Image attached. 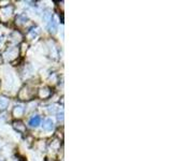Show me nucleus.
Instances as JSON below:
<instances>
[{
  "mask_svg": "<svg viewBox=\"0 0 172 161\" xmlns=\"http://www.w3.org/2000/svg\"><path fill=\"white\" fill-rule=\"evenodd\" d=\"M40 117L39 116H34L33 118H31L30 121H29V125L31 126V127H38L39 125H40Z\"/></svg>",
  "mask_w": 172,
  "mask_h": 161,
  "instance_id": "f257e3e1",
  "label": "nucleus"
},
{
  "mask_svg": "<svg viewBox=\"0 0 172 161\" xmlns=\"http://www.w3.org/2000/svg\"><path fill=\"white\" fill-rule=\"evenodd\" d=\"M53 127H54L53 121H52L51 119H46L45 123H44V125H43V128L45 129V130H48V131H51L52 129H53Z\"/></svg>",
  "mask_w": 172,
  "mask_h": 161,
  "instance_id": "f03ea898",
  "label": "nucleus"
}]
</instances>
